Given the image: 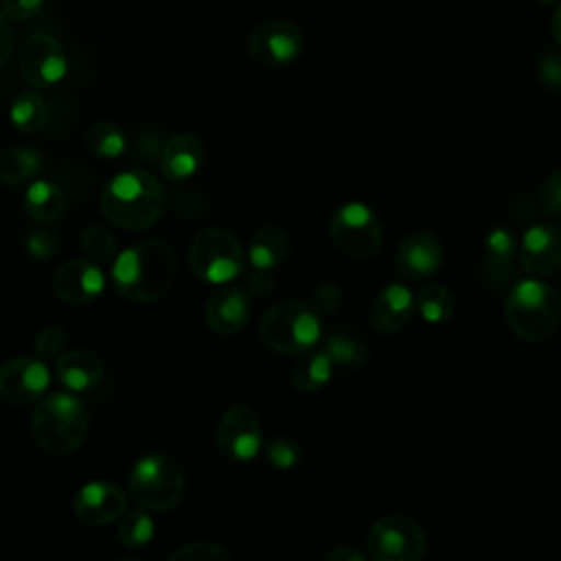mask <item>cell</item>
Masks as SVG:
<instances>
[{"mask_svg": "<svg viewBox=\"0 0 561 561\" xmlns=\"http://www.w3.org/2000/svg\"><path fill=\"white\" fill-rule=\"evenodd\" d=\"M99 206L103 217L121 230L140 232L158 224L167 206L162 182L145 169L116 173L101 191Z\"/></svg>", "mask_w": 561, "mask_h": 561, "instance_id": "6da1fadb", "label": "cell"}, {"mask_svg": "<svg viewBox=\"0 0 561 561\" xmlns=\"http://www.w3.org/2000/svg\"><path fill=\"white\" fill-rule=\"evenodd\" d=\"M175 252L167 241L147 239L116 254L112 280L116 291L131 302L160 300L175 278Z\"/></svg>", "mask_w": 561, "mask_h": 561, "instance_id": "7a4b0ae2", "label": "cell"}, {"mask_svg": "<svg viewBox=\"0 0 561 561\" xmlns=\"http://www.w3.org/2000/svg\"><path fill=\"white\" fill-rule=\"evenodd\" d=\"M31 432L44 451L53 456L72 454L88 434L85 403L70 390L44 397L33 412Z\"/></svg>", "mask_w": 561, "mask_h": 561, "instance_id": "3957f363", "label": "cell"}, {"mask_svg": "<svg viewBox=\"0 0 561 561\" xmlns=\"http://www.w3.org/2000/svg\"><path fill=\"white\" fill-rule=\"evenodd\" d=\"M561 316L557 291L539 280L524 278L515 283L506 296L504 318L508 329L526 342H539L548 337Z\"/></svg>", "mask_w": 561, "mask_h": 561, "instance_id": "277c9868", "label": "cell"}, {"mask_svg": "<svg viewBox=\"0 0 561 561\" xmlns=\"http://www.w3.org/2000/svg\"><path fill=\"white\" fill-rule=\"evenodd\" d=\"M263 344L283 355H302L316 346L322 335L320 313L311 302L283 300L265 311L259 324Z\"/></svg>", "mask_w": 561, "mask_h": 561, "instance_id": "5b68a950", "label": "cell"}, {"mask_svg": "<svg viewBox=\"0 0 561 561\" xmlns=\"http://www.w3.org/2000/svg\"><path fill=\"white\" fill-rule=\"evenodd\" d=\"M127 486L134 502L142 508L169 511L180 504L186 491V476L175 458L167 454H147L131 465Z\"/></svg>", "mask_w": 561, "mask_h": 561, "instance_id": "8992f818", "label": "cell"}, {"mask_svg": "<svg viewBox=\"0 0 561 561\" xmlns=\"http://www.w3.org/2000/svg\"><path fill=\"white\" fill-rule=\"evenodd\" d=\"M188 265L197 278L213 285H226L243 272L245 252L232 232L224 228H206L191 241Z\"/></svg>", "mask_w": 561, "mask_h": 561, "instance_id": "52a82bcc", "label": "cell"}, {"mask_svg": "<svg viewBox=\"0 0 561 561\" xmlns=\"http://www.w3.org/2000/svg\"><path fill=\"white\" fill-rule=\"evenodd\" d=\"M373 561H421L427 552L425 530L405 515H383L366 533Z\"/></svg>", "mask_w": 561, "mask_h": 561, "instance_id": "ba28073f", "label": "cell"}, {"mask_svg": "<svg viewBox=\"0 0 561 561\" xmlns=\"http://www.w3.org/2000/svg\"><path fill=\"white\" fill-rule=\"evenodd\" d=\"M329 234L337 250L355 259L373 256L383 241L381 221L370 206L346 202L335 208L329 221Z\"/></svg>", "mask_w": 561, "mask_h": 561, "instance_id": "9c48e42d", "label": "cell"}, {"mask_svg": "<svg viewBox=\"0 0 561 561\" xmlns=\"http://www.w3.org/2000/svg\"><path fill=\"white\" fill-rule=\"evenodd\" d=\"M22 79L35 88H55L68 75V57L61 42L48 33L28 35L18 53Z\"/></svg>", "mask_w": 561, "mask_h": 561, "instance_id": "30bf717a", "label": "cell"}, {"mask_svg": "<svg viewBox=\"0 0 561 561\" xmlns=\"http://www.w3.org/2000/svg\"><path fill=\"white\" fill-rule=\"evenodd\" d=\"M245 46L256 64L265 68H283L300 57L305 37L298 24L289 20H267L250 31Z\"/></svg>", "mask_w": 561, "mask_h": 561, "instance_id": "8fae6325", "label": "cell"}, {"mask_svg": "<svg viewBox=\"0 0 561 561\" xmlns=\"http://www.w3.org/2000/svg\"><path fill=\"white\" fill-rule=\"evenodd\" d=\"M217 449L230 462H250L263 449V430L259 416L245 405L228 408L215 432Z\"/></svg>", "mask_w": 561, "mask_h": 561, "instance_id": "7c38bea8", "label": "cell"}, {"mask_svg": "<svg viewBox=\"0 0 561 561\" xmlns=\"http://www.w3.org/2000/svg\"><path fill=\"white\" fill-rule=\"evenodd\" d=\"M50 386V370L39 357H13L0 364V399L13 405L39 401Z\"/></svg>", "mask_w": 561, "mask_h": 561, "instance_id": "4fadbf2b", "label": "cell"}, {"mask_svg": "<svg viewBox=\"0 0 561 561\" xmlns=\"http://www.w3.org/2000/svg\"><path fill=\"white\" fill-rule=\"evenodd\" d=\"M105 289V276L92 259H70L57 267L53 291L66 305H88Z\"/></svg>", "mask_w": 561, "mask_h": 561, "instance_id": "5bb4252c", "label": "cell"}, {"mask_svg": "<svg viewBox=\"0 0 561 561\" xmlns=\"http://www.w3.org/2000/svg\"><path fill=\"white\" fill-rule=\"evenodd\" d=\"M519 265L530 276H552L561 270V228L554 224L530 226L517 248Z\"/></svg>", "mask_w": 561, "mask_h": 561, "instance_id": "9a60e30c", "label": "cell"}, {"mask_svg": "<svg viewBox=\"0 0 561 561\" xmlns=\"http://www.w3.org/2000/svg\"><path fill=\"white\" fill-rule=\"evenodd\" d=\"M127 495L112 482L92 480L85 482L72 497L75 515L90 526H105L123 517Z\"/></svg>", "mask_w": 561, "mask_h": 561, "instance_id": "2e32d148", "label": "cell"}, {"mask_svg": "<svg viewBox=\"0 0 561 561\" xmlns=\"http://www.w3.org/2000/svg\"><path fill=\"white\" fill-rule=\"evenodd\" d=\"M440 265H443V243L432 232L408 234L394 252V267L410 283H421L432 278Z\"/></svg>", "mask_w": 561, "mask_h": 561, "instance_id": "e0dca14e", "label": "cell"}, {"mask_svg": "<svg viewBox=\"0 0 561 561\" xmlns=\"http://www.w3.org/2000/svg\"><path fill=\"white\" fill-rule=\"evenodd\" d=\"M252 311V296L245 287L219 285L206 300V324L219 335H232L245 327Z\"/></svg>", "mask_w": 561, "mask_h": 561, "instance_id": "ac0fdd59", "label": "cell"}, {"mask_svg": "<svg viewBox=\"0 0 561 561\" xmlns=\"http://www.w3.org/2000/svg\"><path fill=\"white\" fill-rule=\"evenodd\" d=\"M160 171L169 182L191 180L204 164V142L191 134H173L160 149Z\"/></svg>", "mask_w": 561, "mask_h": 561, "instance_id": "d6986e66", "label": "cell"}, {"mask_svg": "<svg viewBox=\"0 0 561 561\" xmlns=\"http://www.w3.org/2000/svg\"><path fill=\"white\" fill-rule=\"evenodd\" d=\"M416 309L412 291L401 283H390L370 302V324L379 333L401 331Z\"/></svg>", "mask_w": 561, "mask_h": 561, "instance_id": "ffe728a7", "label": "cell"}, {"mask_svg": "<svg viewBox=\"0 0 561 561\" xmlns=\"http://www.w3.org/2000/svg\"><path fill=\"white\" fill-rule=\"evenodd\" d=\"M103 373L105 368L99 355L83 348L68 351L59 355L55 362V377L59 379V383H64L66 390L75 394L88 392L94 386H99L103 379Z\"/></svg>", "mask_w": 561, "mask_h": 561, "instance_id": "44dd1931", "label": "cell"}, {"mask_svg": "<svg viewBox=\"0 0 561 561\" xmlns=\"http://www.w3.org/2000/svg\"><path fill=\"white\" fill-rule=\"evenodd\" d=\"M515 234L497 226L484 237V272L493 285H504L515 278V256H517Z\"/></svg>", "mask_w": 561, "mask_h": 561, "instance_id": "7402d4cb", "label": "cell"}, {"mask_svg": "<svg viewBox=\"0 0 561 561\" xmlns=\"http://www.w3.org/2000/svg\"><path fill=\"white\" fill-rule=\"evenodd\" d=\"M289 254V237L278 226H263L259 228L250 241L245 256L252 267L256 270H274L285 261Z\"/></svg>", "mask_w": 561, "mask_h": 561, "instance_id": "603a6c76", "label": "cell"}, {"mask_svg": "<svg viewBox=\"0 0 561 561\" xmlns=\"http://www.w3.org/2000/svg\"><path fill=\"white\" fill-rule=\"evenodd\" d=\"M66 208L64 191L50 180H33L24 191V213L39 224H50Z\"/></svg>", "mask_w": 561, "mask_h": 561, "instance_id": "cb8c5ba5", "label": "cell"}, {"mask_svg": "<svg viewBox=\"0 0 561 561\" xmlns=\"http://www.w3.org/2000/svg\"><path fill=\"white\" fill-rule=\"evenodd\" d=\"M331 373H333V362L324 348L307 351L291 366V386L298 392L311 394L329 383Z\"/></svg>", "mask_w": 561, "mask_h": 561, "instance_id": "d4e9b609", "label": "cell"}, {"mask_svg": "<svg viewBox=\"0 0 561 561\" xmlns=\"http://www.w3.org/2000/svg\"><path fill=\"white\" fill-rule=\"evenodd\" d=\"M42 156L31 147H9L0 151V182L7 186H20L37 180L42 171Z\"/></svg>", "mask_w": 561, "mask_h": 561, "instance_id": "484cf974", "label": "cell"}, {"mask_svg": "<svg viewBox=\"0 0 561 561\" xmlns=\"http://www.w3.org/2000/svg\"><path fill=\"white\" fill-rule=\"evenodd\" d=\"M83 142H85L88 151L101 160H116L127 151L125 131L116 123H110V121L92 123L83 134Z\"/></svg>", "mask_w": 561, "mask_h": 561, "instance_id": "4316f807", "label": "cell"}, {"mask_svg": "<svg viewBox=\"0 0 561 561\" xmlns=\"http://www.w3.org/2000/svg\"><path fill=\"white\" fill-rule=\"evenodd\" d=\"M9 118L13 127L22 134H35L46 125L48 110L44 96L33 88V90H22L11 107H9Z\"/></svg>", "mask_w": 561, "mask_h": 561, "instance_id": "83f0119b", "label": "cell"}, {"mask_svg": "<svg viewBox=\"0 0 561 561\" xmlns=\"http://www.w3.org/2000/svg\"><path fill=\"white\" fill-rule=\"evenodd\" d=\"M324 351L331 357L333 366H340V368H357L368 359L366 344L344 331L331 333L324 342Z\"/></svg>", "mask_w": 561, "mask_h": 561, "instance_id": "f1b7e54d", "label": "cell"}, {"mask_svg": "<svg viewBox=\"0 0 561 561\" xmlns=\"http://www.w3.org/2000/svg\"><path fill=\"white\" fill-rule=\"evenodd\" d=\"M416 307H419L421 318L425 322L440 324V322L451 318V313L456 309V302H454V296L449 294L447 287H443V285H425L419 291Z\"/></svg>", "mask_w": 561, "mask_h": 561, "instance_id": "f546056e", "label": "cell"}, {"mask_svg": "<svg viewBox=\"0 0 561 561\" xmlns=\"http://www.w3.org/2000/svg\"><path fill=\"white\" fill-rule=\"evenodd\" d=\"M156 524L145 511H129L123 513L118 522V539L127 548H142L153 539Z\"/></svg>", "mask_w": 561, "mask_h": 561, "instance_id": "4dcf8cb0", "label": "cell"}, {"mask_svg": "<svg viewBox=\"0 0 561 561\" xmlns=\"http://www.w3.org/2000/svg\"><path fill=\"white\" fill-rule=\"evenodd\" d=\"M83 252L92 261H112L116 259V239L103 226H85L79 234Z\"/></svg>", "mask_w": 561, "mask_h": 561, "instance_id": "1f68e13d", "label": "cell"}, {"mask_svg": "<svg viewBox=\"0 0 561 561\" xmlns=\"http://www.w3.org/2000/svg\"><path fill=\"white\" fill-rule=\"evenodd\" d=\"M263 454L267 462L276 469H294L302 458L300 445L287 436H274L263 443Z\"/></svg>", "mask_w": 561, "mask_h": 561, "instance_id": "d6a6232c", "label": "cell"}, {"mask_svg": "<svg viewBox=\"0 0 561 561\" xmlns=\"http://www.w3.org/2000/svg\"><path fill=\"white\" fill-rule=\"evenodd\" d=\"M169 561H232L230 552L210 541H191L178 548Z\"/></svg>", "mask_w": 561, "mask_h": 561, "instance_id": "836d02e7", "label": "cell"}, {"mask_svg": "<svg viewBox=\"0 0 561 561\" xmlns=\"http://www.w3.org/2000/svg\"><path fill=\"white\" fill-rule=\"evenodd\" d=\"M66 344V331L57 324L44 327L35 337V357L39 359H55L61 353V346Z\"/></svg>", "mask_w": 561, "mask_h": 561, "instance_id": "e575fe53", "label": "cell"}, {"mask_svg": "<svg viewBox=\"0 0 561 561\" xmlns=\"http://www.w3.org/2000/svg\"><path fill=\"white\" fill-rule=\"evenodd\" d=\"M537 79L548 90H561V48H550L537 59Z\"/></svg>", "mask_w": 561, "mask_h": 561, "instance_id": "d590c367", "label": "cell"}, {"mask_svg": "<svg viewBox=\"0 0 561 561\" xmlns=\"http://www.w3.org/2000/svg\"><path fill=\"white\" fill-rule=\"evenodd\" d=\"M24 248L26 252L37 259V261H48L55 256L57 248H59V241L55 237V232L50 230H33L26 234L24 239Z\"/></svg>", "mask_w": 561, "mask_h": 561, "instance_id": "8d00e7d4", "label": "cell"}, {"mask_svg": "<svg viewBox=\"0 0 561 561\" xmlns=\"http://www.w3.org/2000/svg\"><path fill=\"white\" fill-rule=\"evenodd\" d=\"M46 0H0V11L9 22H26L39 15Z\"/></svg>", "mask_w": 561, "mask_h": 561, "instance_id": "74e56055", "label": "cell"}, {"mask_svg": "<svg viewBox=\"0 0 561 561\" xmlns=\"http://www.w3.org/2000/svg\"><path fill=\"white\" fill-rule=\"evenodd\" d=\"M541 206L548 215L561 217V169L552 171L541 184Z\"/></svg>", "mask_w": 561, "mask_h": 561, "instance_id": "f35d334b", "label": "cell"}, {"mask_svg": "<svg viewBox=\"0 0 561 561\" xmlns=\"http://www.w3.org/2000/svg\"><path fill=\"white\" fill-rule=\"evenodd\" d=\"M342 302V289L333 283H322L316 287L311 296V307L318 313H333Z\"/></svg>", "mask_w": 561, "mask_h": 561, "instance_id": "ab89813d", "label": "cell"}, {"mask_svg": "<svg viewBox=\"0 0 561 561\" xmlns=\"http://www.w3.org/2000/svg\"><path fill=\"white\" fill-rule=\"evenodd\" d=\"M274 285H276V278H274V274H272L270 270H256V267H252L250 276L245 278V291H248L250 296H254V298L267 296V294L274 289Z\"/></svg>", "mask_w": 561, "mask_h": 561, "instance_id": "60d3db41", "label": "cell"}, {"mask_svg": "<svg viewBox=\"0 0 561 561\" xmlns=\"http://www.w3.org/2000/svg\"><path fill=\"white\" fill-rule=\"evenodd\" d=\"M13 48H15V35H13L11 22L0 11V66H4L11 59Z\"/></svg>", "mask_w": 561, "mask_h": 561, "instance_id": "b9f144b4", "label": "cell"}, {"mask_svg": "<svg viewBox=\"0 0 561 561\" xmlns=\"http://www.w3.org/2000/svg\"><path fill=\"white\" fill-rule=\"evenodd\" d=\"M324 561H366V557L353 546H337V548L329 550Z\"/></svg>", "mask_w": 561, "mask_h": 561, "instance_id": "7bdbcfd3", "label": "cell"}, {"mask_svg": "<svg viewBox=\"0 0 561 561\" xmlns=\"http://www.w3.org/2000/svg\"><path fill=\"white\" fill-rule=\"evenodd\" d=\"M552 33H554V39H557V44L561 46V2L557 4V9H554V15H552Z\"/></svg>", "mask_w": 561, "mask_h": 561, "instance_id": "ee69618b", "label": "cell"}, {"mask_svg": "<svg viewBox=\"0 0 561 561\" xmlns=\"http://www.w3.org/2000/svg\"><path fill=\"white\" fill-rule=\"evenodd\" d=\"M537 2H541V4H559L561 0H537Z\"/></svg>", "mask_w": 561, "mask_h": 561, "instance_id": "f6af8a7d", "label": "cell"}, {"mask_svg": "<svg viewBox=\"0 0 561 561\" xmlns=\"http://www.w3.org/2000/svg\"><path fill=\"white\" fill-rule=\"evenodd\" d=\"M118 561H142V559H118Z\"/></svg>", "mask_w": 561, "mask_h": 561, "instance_id": "bcb514c9", "label": "cell"}]
</instances>
